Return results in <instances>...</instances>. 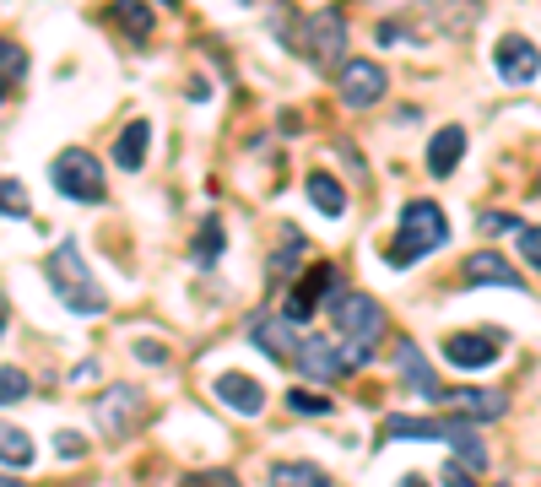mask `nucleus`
Here are the masks:
<instances>
[{
    "instance_id": "6",
    "label": "nucleus",
    "mask_w": 541,
    "mask_h": 487,
    "mask_svg": "<svg viewBox=\"0 0 541 487\" xmlns=\"http://www.w3.org/2000/svg\"><path fill=\"white\" fill-rule=\"evenodd\" d=\"M141 417H147V390L141 385H109V396L98 401V428L114 433V439L136 433Z\"/></svg>"
},
{
    "instance_id": "26",
    "label": "nucleus",
    "mask_w": 541,
    "mask_h": 487,
    "mask_svg": "<svg viewBox=\"0 0 541 487\" xmlns=\"http://www.w3.org/2000/svg\"><path fill=\"white\" fill-rule=\"evenodd\" d=\"M0 460H6V466H17V471L33 466V439H28V428L0 423Z\"/></svg>"
},
{
    "instance_id": "29",
    "label": "nucleus",
    "mask_w": 541,
    "mask_h": 487,
    "mask_svg": "<svg viewBox=\"0 0 541 487\" xmlns=\"http://www.w3.org/2000/svg\"><path fill=\"white\" fill-rule=\"evenodd\" d=\"M293 271H298V233L287 228V249L271 255V276H293Z\"/></svg>"
},
{
    "instance_id": "8",
    "label": "nucleus",
    "mask_w": 541,
    "mask_h": 487,
    "mask_svg": "<svg viewBox=\"0 0 541 487\" xmlns=\"http://www.w3.org/2000/svg\"><path fill=\"white\" fill-rule=\"evenodd\" d=\"M336 87H341V103H347V109H374V103L385 98L390 76H385V65H379V60H347Z\"/></svg>"
},
{
    "instance_id": "16",
    "label": "nucleus",
    "mask_w": 541,
    "mask_h": 487,
    "mask_svg": "<svg viewBox=\"0 0 541 487\" xmlns=\"http://www.w3.org/2000/svg\"><path fill=\"white\" fill-rule=\"evenodd\" d=\"M395 363H401V379L417 390L422 401H444V385L433 379V368H428V358H422L417 341H401V347H395Z\"/></svg>"
},
{
    "instance_id": "5",
    "label": "nucleus",
    "mask_w": 541,
    "mask_h": 487,
    "mask_svg": "<svg viewBox=\"0 0 541 487\" xmlns=\"http://www.w3.org/2000/svg\"><path fill=\"white\" fill-rule=\"evenodd\" d=\"M298 44H303V55H309V60L336 65L341 55H347V17H341L336 6L309 11V17L298 22Z\"/></svg>"
},
{
    "instance_id": "34",
    "label": "nucleus",
    "mask_w": 541,
    "mask_h": 487,
    "mask_svg": "<svg viewBox=\"0 0 541 487\" xmlns=\"http://www.w3.org/2000/svg\"><path fill=\"white\" fill-rule=\"evenodd\" d=\"M130 352H136L141 363H152V368H163V363H168V347H157V341H136Z\"/></svg>"
},
{
    "instance_id": "19",
    "label": "nucleus",
    "mask_w": 541,
    "mask_h": 487,
    "mask_svg": "<svg viewBox=\"0 0 541 487\" xmlns=\"http://www.w3.org/2000/svg\"><path fill=\"white\" fill-rule=\"evenodd\" d=\"M450 428H455V423H439V417H401V412H395L379 439H385V444H395V439H428V444H444V439H450Z\"/></svg>"
},
{
    "instance_id": "20",
    "label": "nucleus",
    "mask_w": 541,
    "mask_h": 487,
    "mask_svg": "<svg viewBox=\"0 0 541 487\" xmlns=\"http://www.w3.org/2000/svg\"><path fill=\"white\" fill-rule=\"evenodd\" d=\"M147 141H152V125H147V120H130V125L120 130V141H114V168L136 174V168L147 163Z\"/></svg>"
},
{
    "instance_id": "43",
    "label": "nucleus",
    "mask_w": 541,
    "mask_h": 487,
    "mask_svg": "<svg viewBox=\"0 0 541 487\" xmlns=\"http://www.w3.org/2000/svg\"><path fill=\"white\" fill-rule=\"evenodd\" d=\"M0 487H22V482L17 477H0Z\"/></svg>"
},
{
    "instance_id": "12",
    "label": "nucleus",
    "mask_w": 541,
    "mask_h": 487,
    "mask_svg": "<svg viewBox=\"0 0 541 487\" xmlns=\"http://www.w3.org/2000/svg\"><path fill=\"white\" fill-rule=\"evenodd\" d=\"M249 341H255L266 358H276V363H293V352H298V331H293V320L287 314H255L249 320Z\"/></svg>"
},
{
    "instance_id": "36",
    "label": "nucleus",
    "mask_w": 541,
    "mask_h": 487,
    "mask_svg": "<svg viewBox=\"0 0 541 487\" xmlns=\"http://www.w3.org/2000/svg\"><path fill=\"white\" fill-rule=\"evenodd\" d=\"M55 450H60L65 460H82V455H87V444L76 439V433H55Z\"/></svg>"
},
{
    "instance_id": "15",
    "label": "nucleus",
    "mask_w": 541,
    "mask_h": 487,
    "mask_svg": "<svg viewBox=\"0 0 541 487\" xmlns=\"http://www.w3.org/2000/svg\"><path fill=\"white\" fill-rule=\"evenodd\" d=\"M444 401H450L471 428H477V423H498V417L509 412V396H504V390H455V396H444Z\"/></svg>"
},
{
    "instance_id": "42",
    "label": "nucleus",
    "mask_w": 541,
    "mask_h": 487,
    "mask_svg": "<svg viewBox=\"0 0 541 487\" xmlns=\"http://www.w3.org/2000/svg\"><path fill=\"white\" fill-rule=\"evenodd\" d=\"M6 92H11V82H6V76H0V103H6Z\"/></svg>"
},
{
    "instance_id": "39",
    "label": "nucleus",
    "mask_w": 541,
    "mask_h": 487,
    "mask_svg": "<svg viewBox=\"0 0 541 487\" xmlns=\"http://www.w3.org/2000/svg\"><path fill=\"white\" fill-rule=\"evenodd\" d=\"M184 98H190V103H206L211 87H206V82H190V92H184Z\"/></svg>"
},
{
    "instance_id": "27",
    "label": "nucleus",
    "mask_w": 541,
    "mask_h": 487,
    "mask_svg": "<svg viewBox=\"0 0 541 487\" xmlns=\"http://www.w3.org/2000/svg\"><path fill=\"white\" fill-rule=\"evenodd\" d=\"M0 212L6 217H28L33 206H28V190H22L17 179H0Z\"/></svg>"
},
{
    "instance_id": "30",
    "label": "nucleus",
    "mask_w": 541,
    "mask_h": 487,
    "mask_svg": "<svg viewBox=\"0 0 541 487\" xmlns=\"http://www.w3.org/2000/svg\"><path fill=\"white\" fill-rule=\"evenodd\" d=\"M287 406H293V412H314V417H331V412H336L331 396H309V390H293V396H287Z\"/></svg>"
},
{
    "instance_id": "10",
    "label": "nucleus",
    "mask_w": 541,
    "mask_h": 487,
    "mask_svg": "<svg viewBox=\"0 0 541 487\" xmlns=\"http://www.w3.org/2000/svg\"><path fill=\"white\" fill-rule=\"evenodd\" d=\"M498 352H504V331H455L444 341V358L455 368H487L498 363Z\"/></svg>"
},
{
    "instance_id": "40",
    "label": "nucleus",
    "mask_w": 541,
    "mask_h": 487,
    "mask_svg": "<svg viewBox=\"0 0 541 487\" xmlns=\"http://www.w3.org/2000/svg\"><path fill=\"white\" fill-rule=\"evenodd\" d=\"M6 320H11V314H6V298H0V336H6Z\"/></svg>"
},
{
    "instance_id": "7",
    "label": "nucleus",
    "mask_w": 541,
    "mask_h": 487,
    "mask_svg": "<svg viewBox=\"0 0 541 487\" xmlns=\"http://www.w3.org/2000/svg\"><path fill=\"white\" fill-rule=\"evenodd\" d=\"M293 363L303 368L309 385H336V379L347 374V347H341V341H325V336H298Z\"/></svg>"
},
{
    "instance_id": "3",
    "label": "nucleus",
    "mask_w": 541,
    "mask_h": 487,
    "mask_svg": "<svg viewBox=\"0 0 541 487\" xmlns=\"http://www.w3.org/2000/svg\"><path fill=\"white\" fill-rule=\"evenodd\" d=\"M49 179H55V190H60V195H71V201H87V206H98L103 195H109L98 157H92L87 147L60 152V157H55V168H49Z\"/></svg>"
},
{
    "instance_id": "25",
    "label": "nucleus",
    "mask_w": 541,
    "mask_h": 487,
    "mask_svg": "<svg viewBox=\"0 0 541 487\" xmlns=\"http://www.w3.org/2000/svg\"><path fill=\"white\" fill-rule=\"evenodd\" d=\"M222 244H228V239H222V217L206 212V217H201V233H195V266H217V260H222Z\"/></svg>"
},
{
    "instance_id": "32",
    "label": "nucleus",
    "mask_w": 541,
    "mask_h": 487,
    "mask_svg": "<svg viewBox=\"0 0 541 487\" xmlns=\"http://www.w3.org/2000/svg\"><path fill=\"white\" fill-rule=\"evenodd\" d=\"M520 255H525V266L541 276V228H520Z\"/></svg>"
},
{
    "instance_id": "35",
    "label": "nucleus",
    "mask_w": 541,
    "mask_h": 487,
    "mask_svg": "<svg viewBox=\"0 0 541 487\" xmlns=\"http://www.w3.org/2000/svg\"><path fill=\"white\" fill-rule=\"evenodd\" d=\"M482 233H520V222H514L509 212H487L482 217Z\"/></svg>"
},
{
    "instance_id": "18",
    "label": "nucleus",
    "mask_w": 541,
    "mask_h": 487,
    "mask_svg": "<svg viewBox=\"0 0 541 487\" xmlns=\"http://www.w3.org/2000/svg\"><path fill=\"white\" fill-rule=\"evenodd\" d=\"M460 157H466V130H460V125H444L439 136H433V147H428V174H433V179H450Z\"/></svg>"
},
{
    "instance_id": "4",
    "label": "nucleus",
    "mask_w": 541,
    "mask_h": 487,
    "mask_svg": "<svg viewBox=\"0 0 541 487\" xmlns=\"http://www.w3.org/2000/svg\"><path fill=\"white\" fill-rule=\"evenodd\" d=\"M331 320H336V331L347 336L352 347H368V352H374L379 336H385V309H379L368 293H341L331 304Z\"/></svg>"
},
{
    "instance_id": "22",
    "label": "nucleus",
    "mask_w": 541,
    "mask_h": 487,
    "mask_svg": "<svg viewBox=\"0 0 541 487\" xmlns=\"http://www.w3.org/2000/svg\"><path fill=\"white\" fill-rule=\"evenodd\" d=\"M309 201L320 206L325 217H347V190H341V179L336 174H309Z\"/></svg>"
},
{
    "instance_id": "38",
    "label": "nucleus",
    "mask_w": 541,
    "mask_h": 487,
    "mask_svg": "<svg viewBox=\"0 0 541 487\" xmlns=\"http://www.w3.org/2000/svg\"><path fill=\"white\" fill-rule=\"evenodd\" d=\"M444 487H477V477H471V471H460L455 460H450V466H444Z\"/></svg>"
},
{
    "instance_id": "37",
    "label": "nucleus",
    "mask_w": 541,
    "mask_h": 487,
    "mask_svg": "<svg viewBox=\"0 0 541 487\" xmlns=\"http://www.w3.org/2000/svg\"><path fill=\"white\" fill-rule=\"evenodd\" d=\"M379 44H385V49L406 44V28H401V22H379Z\"/></svg>"
},
{
    "instance_id": "28",
    "label": "nucleus",
    "mask_w": 541,
    "mask_h": 487,
    "mask_svg": "<svg viewBox=\"0 0 541 487\" xmlns=\"http://www.w3.org/2000/svg\"><path fill=\"white\" fill-rule=\"evenodd\" d=\"M22 396H28V374L22 368H0V406H11Z\"/></svg>"
},
{
    "instance_id": "23",
    "label": "nucleus",
    "mask_w": 541,
    "mask_h": 487,
    "mask_svg": "<svg viewBox=\"0 0 541 487\" xmlns=\"http://www.w3.org/2000/svg\"><path fill=\"white\" fill-rule=\"evenodd\" d=\"M271 487H331L320 466H309V460H282V466H271Z\"/></svg>"
},
{
    "instance_id": "9",
    "label": "nucleus",
    "mask_w": 541,
    "mask_h": 487,
    "mask_svg": "<svg viewBox=\"0 0 541 487\" xmlns=\"http://www.w3.org/2000/svg\"><path fill=\"white\" fill-rule=\"evenodd\" d=\"M493 71H498V82H509V87H525V82H536V71H541V49L531 44V38H498V49H493Z\"/></svg>"
},
{
    "instance_id": "33",
    "label": "nucleus",
    "mask_w": 541,
    "mask_h": 487,
    "mask_svg": "<svg viewBox=\"0 0 541 487\" xmlns=\"http://www.w3.org/2000/svg\"><path fill=\"white\" fill-rule=\"evenodd\" d=\"M184 487H239V482L228 471H195V477H184Z\"/></svg>"
},
{
    "instance_id": "44",
    "label": "nucleus",
    "mask_w": 541,
    "mask_h": 487,
    "mask_svg": "<svg viewBox=\"0 0 541 487\" xmlns=\"http://www.w3.org/2000/svg\"><path fill=\"white\" fill-rule=\"evenodd\" d=\"M163 6H179V0H163Z\"/></svg>"
},
{
    "instance_id": "14",
    "label": "nucleus",
    "mask_w": 541,
    "mask_h": 487,
    "mask_svg": "<svg viewBox=\"0 0 541 487\" xmlns=\"http://www.w3.org/2000/svg\"><path fill=\"white\" fill-rule=\"evenodd\" d=\"M460 282H466V287H509V293H525V276L514 271L504 255H466Z\"/></svg>"
},
{
    "instance_id": "17",
    "label": "nucleus",
    "mask_w": 541,
    "mask_h": 487,
    "mask_svg": "<svg viewBox=\"0 0 541 487\" xmlns=\"http://www.w3.org/2000/svg\"><path fill=\"white\" fill-rule=\"evenodd\" d=\"M477 17H482L477 0H428V22L444 38H466L471 28H477Z\"/></svg>"
},
{
    "instance_id": "21",
    "label": "nucleus",
    "mask_w": 541,
    "mask_h": 487,
    "mask_svg": "<svg viewBox=\"0 0 541 487\" xmlns=\"http://www.w3.org/2000/svg\"><path fill=\"white\" fill-rule=\"evenodd\" d=\"M444 444L455 450V466H460V471H482V466H487V444L477 439V428H471V423H455Z\"/></svg>"
},
{
    "instance_id": "2",
    "label": "nucleus",
    "mask_w": 541,
    "mask_h": 487,
    "mask_svg": "<svg viewBox=\"0 0 541 487\" xmlns=\"http://www.w3.org/2000/svg\"><path fill=\"white\" fill-rule=\"evenodd\" d=\"M49 282H55L60 304L71 309V314H103V309H109V293L92 282V271L82 266V255H76L71 239H65L55 255H49Z\"/></svg>"
},
{
    "instance_id": "46",
    "label": "nucleus",
    "mask_w": 541,
    "mask_h": 487,
    "mask_svg": "<svg viewBox=\"0 0 541 487\" xmlns=\"http://www.w3.org/2000/svg\"><path fill=\"white\" fill-rule=\"evenodd\" d=\"M504 487H509V482H504Z\"/></svg>"
},
{
    "instance_id": "45",
    "label": "nucleus",
    "mask_w": 541,
    "mask_h": 487,
    "mask_svg": "<svg viewBox=\"0 0 541 487\" xmlns=\"http://www.w3.org/2000/svg\"><path fill=\"white\" fill-rule=\"evenodd\" d=\"M536 195H541V179H536Z\"/></svg>"
},
{
    "instance_id": "13",
    "label": "nucleus",
    "mask_w": 541,
    "mask_h": 487,
    "mask_svg": "<svg viewBox=\"0 0 541 487\" xmlns=\"http://www.w3.org/2000/svg\"><path fill=\"white\" fill-rule=\"evenodd\" d=\"M331 287H336V266H325V260H320V266H309V271H303L298 282H293V293H287V320H293V325L309 320V314L320 309V298L331 293Z\"/></svg>"
},
{
    "instance_id": "1",
    "label": "nucleus",
    "mask_w": 541,
    "mask_h": 487,
    "mask_svg": "<svg viewBox=\"0 0 541 487\" xmlns=\"http://www.w3.org/2000/svg\"><path fill=\"white\" fill-rule=\"evenodd\" d=\"M444 239H450V222H444L439 206H433V201H412L401 212V233H395V244L385 249V260H390L395 271H406V266H417V260H428Z\"/></svg>"
},
{
    "instance_id": "31",
    "label": "nucleus",
    "mask_w": 541,
    "mask_h": 487,
    "mask_svg": "<svg viewBox=\"0 0 541 487\" xmlns=\"http://www.w3.org/2000/svg\"><path fill=\"white\" fill-rule=\"evenodd\" d=\"M22 71H28V49H17V44L0 38V76L11 82V76H22Z\"/></svg>"
},
{
    "instance_id": "11",
    "label": "nucleus",
    "mask_w": 541,
    "mask_h": 487,
    "mask_svg": "<svg viewBox=\"0 0 541 487\" xmlns=\"http://www.w3.org/2000/svg\"><path fill=\"white\" fill-rule=\"evenodd\" d=\"M211 396L228 406V412H239V417H260V412H266V390H260V379H255V374H239V368L217 374Z\"/></svg>"
},
{
    "instance_id": "24",
    "label": "nucleus",
    "mask_w": 541,
    "mask_h": 487,
    "mask_svg": "<svg viewBox=\"0 0 541 487\" xmlns=\"http://www.w3.org/2000/svg\"><path fill=\"white\" fill-rule=\"evenodd\" d=\"M109 17L120 22V28H125L130 38H136V44H147V38H152V11L141 6V0H114Z\"/></svg>"
},
{
    "instance_id": "41",
    "label": "nucleus",
    "mask_w": 541,
    "mask_h": 487,
    "mask_svg": "<svg viewBox=\"0 0 541 487\" xmlns=\"http://www.w3.org/2000/svg\"><path fill=\"white\" fill-rule=\"evenodd\" d=\"M401 487H428V482H422V477H406V482H401Z\"/></svg>"
}]
</instances>
